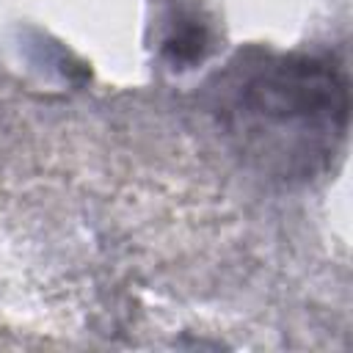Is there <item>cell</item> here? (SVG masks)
Instances as JSON below:
<instances>
[{"mask_svg": "<svg viewBox=\"0 0 353 353\" xmlns=\"http://www.w3.org/2000/svg\"><path fill=\"white\" fill-rule=\"evenodd\" d=\"M240 116L262 124L268 135H292L309 163L334 152L347 116L342 80L317 61H279L256 72L240 97Z\"/></svg>", "mask_w": 353, "mask_h": 353, "instance_id": "6da1fadb", "label": "cell"}, {"mask_svg": "<svg viewBox=\"0 0 353 353\" xmlns=\"http://www.w3.org/2000/svg\"><path fill=\"white\" fill-rule=\"evenodd\" d=\"M204 28H196V25H188L182 30H176L168 41H165V52L174 63H190L196 58H201L204 52Z\"/></svg>", "mask_w": 353, "mask_h": 353, "instance_id": "7a4b0ae2", "label": "cell"}]
</instances>
